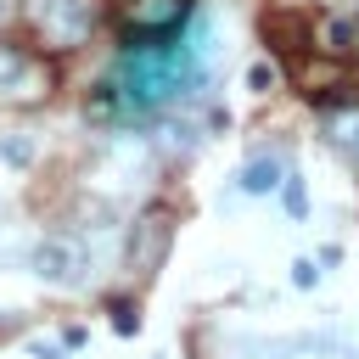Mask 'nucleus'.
Returning a JSON list of instances; mask_svg holds the SVG:
<instances>
[{
    "label": "nucleus",
    "instance_id": "f257e3e1",
    "mask_svg": "<svg viewBox=\"0 0 359 359\" xmlns=\"http://www.w3.org/2000/svg\"><path fill=\"white\" fill-rule=\"evenodd\" d=\"M213 50V22L202 17L191 39L174 45H146V50H118L112 73L95 90V118H151L191 95L202 84V56Z\"/></svg>",
    "mask_w": 359,
    "mask_h": 359
},
{
    "label": "nucleus",
    "instance_id": "f03ea898",
    "mask_svg": "<svg viewBox=\"0 0 359 359\" xmlns=\"http://www.w3.org/2000/svg\"><path fill=\"white\" fill-rule=\"evenodd\" d=\"M22 28L39 50L50 56H73L95 39L101 28V0H22Z\"/></svg>",
    "mask_w": 359,
    "mask_h": 359
},
{
    "label": "nucleus",
    "instance_id": "7ed1b4c3",
    "mask_svg": "<svg viewBox=\"0 0 359 359\" xmlns=\"http://www.w3.org/2000/svg\"><path fill=\"white\" fill-rule=\"evenodd\" d=\"M196 22V0H118V45L146 50V45H174Z\"/></svg>",
    "mask_w": 359,
    "mask_h": 359
},
{
    "label": "nucleus",
    "instance_id": "20e7f679",
    "mask_svg": "<svg viewBox=\"0 0 359 359\" xmlns=\"http://www.w3.org/2000/svg\"><path fill=\"white\" fill-rule=\"evenodd\" d=\"M50 95H56L50 50L22 45V39H0V107H39Z\"/></svg>",
    "mask_w": 359,
    "mask_h": 359
},
{
    "label": "nucleus",
    "instance_id": "39448f33",
    "mask_svg": "<svg viewBox=\"0 0 359 359\" xmlns=\"http://www.w3.org/2000/svg\"><path fill=\"white\" fill-rule=\"evenodd\" d=\"M28 269H34L45 286L73 292V286H84V280H90V252H84V241H79V236H45V241H34Z\"/></svg>",
    "mask_w": 359,
    "mask_h": 359
},
{
    "label": "nucleus",
    "instance_id": "423d86ee",
    "mask_svg": "<svg viewBox=\"0 0 359 359\" xmlns=\"http://www.w3.org/2000/svg\"><path fill=\"white\" fill-rule=\"evenodd\" d=\"M168 241H174V213L168 208H146L129 230V275H157V264L168 258Z\"/></svg>",
    "mask_w": 359,
    "mask_h": 359
},
{
    "label": "nucleus",
    "instance_id": "0eeeda50",
    "mask_svg": "<svg viewBox=\"0 0 359 359\" xmlns=\"http://www.w3.org/2000/svg\"><path fill=\"white\" fill-rule=\"evenodd\" d=\"M264 359H359V348L342 342V337L309 331V337H280V342H269Z\"/></svg>",
    "mask_w": 359,
    "mask_h": 359
},
{
    "label": "nucleus",
    "instance_id": "6e6552de",
    "mask_svg": "<svg viewBox=\"0 0 359 359\" xmlns=\"http://www.w3.org/2000/svg\"><path fill=\"white\" fill-rule=\"evenodd\" d=\"M280 180H286V157H280V151H252V157L241 163V174H236V191L269 196V191H280Z\"/></svg>",
    "mask_w": 359,
    "mask_h": 359
},
{
    "label": "nucleus",
    "instance_id": "1a4fd4ad",
    "mask_svg": "<svg viewBox=\"0 0 359 359\" xmlns=\"http://www.w3.org/2000/svg\"><path fill=\"white\" fill-rule=\"evenodd\" d=\"M325 140H331V151H342L359 168V107L353 101L337 107V112H325Z\"/></svg>",
    "mask_w": 359,
    "mask_h": 359
},
{
    "label": "nucleus",
    "instance_id": "9d476101",
    "mask_svg": "<svg viewBox=\"0 0 359 359\" xmlns=\"http://www.w3.org/2000/svg\"><path fill=\"white\" fill-rule=\"evenodd\" d=\"M280 202H286V219H292V224L309 219V185H303L297 168H286V180H280Z\"/></svg>",
    "mask_w": 359,
    "mask_h": 359
},
{
    "label": "nucleus",
    "instance_id": "9b49d317",
    "mask_svg": "<svg viewBox=\"0 0 359 359\" xmlns=\"http://www.w3.org/2000/svg\"><path fill=\"white\" fill-rule=\"evenodd\" d=\"M320 275H325V264H320V258H292V286H297V292L320 286Z\"/></svg>",
    "mask_w": 359,
    "mask_h": 359
},
{
    "label": "nucleus",
    "instance_id": "f8f14e48",
    "mask_svg": "<svg viewBox=\"0 0 359 359\" xmlns=\"http://www.w3.org/2000/svg\"><path fill=\"white\" fill-rule=\"evenodd\" d=\"M112 325H118V337H135V331H140V314H135V303H129V297H118V303H112Z\"/></svg>",
    "mask_w": 359,
    "mask_h": 359
},
{
    "label": "nucleus",
    "instance_id": "ddd939ff",
    "mask_svg": "<svg viewBox=\"0 0 359 359\" xmlns=\"http://www.w3.org/2000/svg\"><path fill=\"white\" fill-rule=\"evenodd\" d=\"M247 84H252V90L264 95V90L275 84V67H269V62H252V67H247Z\"/></svg>",
    "mask_w": 359,
    "mask_h": 359
},
{
    "label": "nucleus",
    "instance_id": "4468645a",
    "mask_svg": "<svg viewBox=\"0 0 359 359\" xmlns=\"http://www.w3.org/2000/svg\"><path fill=\"white\" fill-rule=\"evenodd\" d=\"M0 157H6V163H28L34 146H28V140H0Z\"/></svg>",
    "mask_w": 359,
    "mask_h": 359
},
{
    "label": "nucleus",
    "instance_id": "2eb2a0df",
    "mask_svg": "<svg viewBox=\"0 0 359 359\" xmlns=\"http://www.w3.org/2000/svg\"><path fill=\"white\" fill-rule=\"evenodd\" d=\"M314 258H320V264H325V269H331V264H342V247H337V241H325V247H320V252H314Z\"/></svg>",
    "mask_w": 359,
    "mask_h": 359
},
{
    "label": "nucleus",
    "instance_id": "dca6fc26",
    "mask_svg": "<svg viewBox=\"0 0 359 359\" xmlns=\"http://www.w3.org/2000/svg\"><path fill=\"white\" fill-rule=\"evenodd\" d=\"M34 353L39 359H62V348H50V342H34Z\"/></svg>",
    "mask_w": 359,
    "mask_h": 359
},
{
    "label": "nucleus",
    "instance_id": "f3484780",
    "mask_svg": "<svg viewBox=\"0 0 359 359\" xmlns=\"http://www.w3.org/2000/svg\"><path fill=\"white\" fill-rule=\"evenodd\" d=\"M0 17H6V0H0Z\"/></svg>",
    "mask_w": 359,
    "mask_h": 359
}]
</instances>
